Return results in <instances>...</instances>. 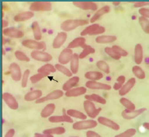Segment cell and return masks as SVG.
Here are the masks:
<instances>
[{"label": "cell", "instance_id": "1", "mask_svg": "<svg viewBox=\"0 0 149 137\" xmlns=\"http://www.w3.org/2000/svg\"><path fill=\"white\" fill-rule=\"evenodd\" d=\"M88 24V21L85 20H68L61 24V29L63 32H70L79 26H83Z\"/></svg>", "mask_w": 149, "mask_h": 137}, {"label": "cell", "instance_id": "2", "mask_svg": "<svg viewBox=\"0 0 149 137\" xmlns=\"http://www.w3.org/2000/svg\"><path fill=\"white\" fill-rule=\"evenodd\" d=\"M105 32V28L98 24L94 23L87 26L86 28L82 30L81 32V36H95V35L102 34Z\"/></svg>", "mask_w": 149, "mask_h": 137}, {"label": "cell", "instance_id": "3", "mask_svg": "<svg viewBox=\"0 0 149 137\" xmlns=\"http://www.w3.org/2000/svg\"><path fill=\"white\" fill-rule=\"evenodd\" d=\"M98 122L94 120H81L79 122H74L72 125V128L75 130H84V129H89L97 127Z\"/></svg>", "mask_w": 149, "mask_h": 137}, {"label": "cell", "instance_id": "4", "mask_svg": "<svg viewBox=\"0 0 149 137\" xmlns=\"http://www.w3.org/2000/svg\"><path fill=\"white\" fill-rule=\"evenodd\" d=\"M22 45L24 47L34 50H45L46 48V44L45 42H39L35 39H25L22 42Z\"/></svg>", "mask_w": 149, "mask_h": 137}, {"label": "cell", "instance_id": "5", "mask_svg": "<svg viewBox=\"0 0 149 137\" xmlns=\"http://www.w3.org/2000/svg\"><path fill=\"white\" fill-rule=\"evenodd\" d=\"M83 106L85 113H87V116L91 118V119H95L99 114V113L102 111L101 108L97 109L95 107V106L92 101L85 100L83 103Z\"/></svg>", "mask_w": 149, "mask_h": 137}, {"label": "cell", "instance_id": "6", "mask_svg": "<svg viewBox=\"0 0 149 137\" xmlns=\"http://www.w3.org/2000/svg\"><path fill=\"white\" fill-rule=\"evenodd\" d=\"M31 12H49L52 9L50 2H34L30 5Z\"/></svg>", "mask_w": 149, "mask_h": 137}, {"label": "cell", "instance_id": "7", "mask_svg": "<svg viewBox=\"0 0 149 137\" xmlns=\"http://www.w3.org/2000/svg\"><path fill=\"white\" fill-rule=\"evenodd\" d=\"M31 57L36 61L43 62H49L52 60V56L51 54L45 52L39 51V50L32 51L31 52Z\"/></svg>", "mask_w": 149, "mask_h": 137}, {"label": "cell", "instance_id": "8", "mask_svg": "<svg viewBox=\"0 0 149 137\" xmlns=\"http://www.w3.org/2000/svg\"><path fill=\"white\" fill-rule=\"evenodd\" d=\"M63 95H65V93L63 92V90H60V89L54 90V91H52V92H49V94H47L45 96L42 97L41 99H39L36 101V104H39V103H45V102H46V101L58 99H60L61 97L63 96Z\"/></svg>", "mask_w": 149, "mask_h": 137}, {"label": "cell", "instance_id": "9", "mask_svg": "<svg viewBox=\"0 0 149 137\" xmlns=\"http://www.w3.org/2000/svg\"><path fill=\"white\" fill-rule=\"evenodd\" d=\"M9 73H10L11 77L15 82H19L22 80V74L21 68L19 65L15 62H13L9 65Z\"/></svg>", "mask_w": 149, "mask_h": 137}, {"label": "cell", "instance_id": "10", "mask_svg": "<svg viewBox=\"0 0 149 137\" xmlns=\"http://www.w3.org/2000/svg\"><path fill=\"white\" fill-rule=\"evenodd\" d=\"M2 33L5 36L14 38V39H20L24 36V32L16 28H13V27L3 29Z\"/></svg>", "mask_w": 149, "mask_h": 137}, {"label": "cell", "instance_id": "11", "mask_svg": "<svg viewBox=\"0 0 149 137\" xmlns=\"http://www.w3.org/2000/svg\"><path fill=\"white\" fill-rule=\"evenodd\" d=\"M85 87L90 89L96 90H111V86L106 83H102L96 81H88L85 83Z\"/></svg>", "mask_w": 149, "mask_h": 137}, {"label": "cell", "instance_id": "12", "mask_svg": "<svg viewBox=\"0 0 149 137\" xmlns=\"http://www.w3.org/2000/svg\"><path fill=\"white\" fill-rule=\"evenodd\" d=\"M74 55L72 50L68 48H65L61 52L59 56H58V62L62 65H65L71 62Z\"/></svg>", "mask_w": 149, "mask_h": 137}, {"label": "cell", "instance_id": "13", "mask_svg": "<svg viewBox=\"0 0 149 137\" xmlns=\"http://www.w3.org/2000/svg\"><path fill=\"white\" fill-rule=\"evenodd\" d=\"M2 99L4 100L8 106L12 109H19V103H18L17 100L15 99V98L13 96V95L9 93V92H4L2 94Z\"/></svg>", "mask_w": 149, "mask_h": 137}, {"label": "cell", "instance_id": "14", "mask_svg": "<svg viewBox=\"0 0 149 137\" xmlns=\"http://www.w3.org/2000/svg\"><path fill=\"white\" fill-rule=\"evenodd\" d=\"M145 111H146V109H145V108H141V109H137V110L135 109V110H133V111L125 109V110H124V111H122V113H121V116H122L125 120H133V119H135V118L138 117L139 116L141 115V114Z\"/></svg>", "mask_w": 149, "mask_h": 137}, {"label": "cell", "instance_id": "15", "mask_svg": "<svg viewBox=\"0 0 149 137\" xmlns=\"http://www.w3.org/2000/svg\"><path fill=\"white\" fill-rule=\"evenodd\" d=\"M73 5L82 10L95 11L98 9L97 4L93 2H79L78 1V2H73Z\"/></svg>", "mask_w": 149, "mask_h": 137}, {"label": "cell", "instance_id": "16", "mask_svg": "<svg viewBox=\"0 0 149 137\" xmlns=\"http://www.w3.org/2000/svg\"><path fill=\"white\" fill-rule=\"evenodd\" d=\"M67 37H68V36H67V33L65 32L62 31V32L58 33V35L52 42V47L54 49H59V48L62 47L63 44L65 43Z\"/></svg>", "mask_w": 149, "mask_h": 137}, {"label": "cell", "instance_id": "17", "mask_svg": "<svg viewBox=\"0 0 149 137\" xmlns=\"http://www.w3.org/2000/svg\"><path fill=\"white\" fill-rule=\"evenodd\" d=\"M98 122L100 123V124L103 125L104 127H109L110 129H112L114 130L117 131L119 130L120 126L118 123H116L115 122L111 120L110 119H108L106 117H104V116H100L98 117Z\"/></svg>", "mask_w": 149, "mask_h": 137}, {"label": "cell", "instance_id": "18", "mask_svg": "<svg viewBox=\"0 0 149 137\" xmlns=\"http://www.w3.org/2000/svg\"><path fill=\"white\" fill-rule=\"evenodd\" d=\"M135 83H136V79H135V78H131V79H128V81L124 84V86L121 87V89L119 90L120 96H124L126 94H128V92L132 89V88L134 87Z\"/></svg>", "mask_w": 149, "mask_h": 137}, {"label": "cell", "instance_id": "19", "mask_svg": "<svg viewBox=\"0 0 149 137\" xmlns=\"http://www.w3.org/2000/svg\"><path fill=\"white\" fill-rule=\"evenodd\" d=\"M86 92H87V88L86 87H83V86H81V87L73 88L72 89L68 90V91L65 92V96L67 97H76L85 94Z\"/></svg>", "mask_w": 149, "mask_h": 137}, {"label": "cell", "instance_id": "20", "mask_svg": "<svg viewBox=\"0 0 149 137\" xmlns=\"http://www.w3.org/2000/svg\"><path fill=\"white\" fill-rule=\"evenodd\" d=\"M42 90L36 89L30 91L28 93H26L25 95V96H24V99L27 102H31V101L38 100V99L42 98Z\"/></svg>", "mask_w": 149, "mask_h": 137}, {"label": "cell", "instance_id": "21", "mask_svg": "<svg viewBox=\"0 0 149 137\" xmlns=\"http://www.w3.org/2000/svg\"><path fill=\"white\" fill-rule=\"evenodd\" d=\"M110 10H111V8H110V6H104L102 7L100 9H98V10L92 15V18H91V20H90V22H91L92 24H94L95 22L99 20L102 15H104V14L109 13V12H110Z\"/></svg>", "mask_w": 149, "mask_h": 137}, {"label": "cell", "instance_id": "22", "mask_svg": "<svg viewBox=\"0 0 149 137\" xmlns=\"http://www.w3.org/2000/svg\"><path fill=\"white\" fill-rule=\"evenodd\" d=\"M49 121L52 123H56V122H69L72 123L73 119H72L71 116L68 115H62V116H50L49 119Z\"/></svg>", "mask_w": 149, "mask_h": 137}, {"label": "cell", "instance_id": "23", "mask_svg": "<svg viewBox=\"0 0 149 137\" xmlns=\"http://www.w3.org/2000/svg\"><path fill=\"white\" fill-rule=\"evenodd\" d=\"M34 13L31 11H27V12H22L14 16V20L15 22H25L27 20H31L32 18L34 17Z\"/></svg>", "mask_w": 149, "mask_h": 137}, {"label": "cell", "instance_id": "24", "mask_svg": "<svg viewBox=\"0 0 149 137\" xmlns=\"http://www.w3.org/2000/svg\"><path fill=\"white\" fill-rule=\"evenodd\" d=\"M134 62L137 66L140 65L143 61V47L141 44H137L134 46Z\"/></svg>", "mask_w": 149, "mask_h": 137}, {"label": "cell", "instance_id": "25", "mask_svg": "<svg viewBox=\"0 0 149 137\" xmlns=\"http://www.w3.org/2000/svg\"><path fill=\"white\" fill-rule=\"evenodd\" d=\"M79 82V76H72V77H71L70 79H68V81H66L65 82V84L62 86V90L63 91H68V90L72 89L74 87V86H76L77 84Z\"/></svg>", "mask_w": 149, "mask_h": 137}, {"label": "cell", "instance_id": "26", "mask_svg": "<svg viewBox=\"0 0 149 137\" xmlns=\"http://www.w3.org/2000/svg\"><path fill=\"white\" fill-rule=\"evenodd\" d=\"M86 39L84 38L83 36L77 37L74 39H73L71 43L68 45V49H74V48H78V47H83L84 45L86 44Z\"/></svg>", "mask_w": 149, "mask_h": 137}, {"label": "cell", "instance_id": "27", "mask_svg": "<svg viewBox=\"0 0 149 137\" xmlns=\"http://www.w3.org/2000/svg\"><path fill=\"white\" fill-rule=\"evenodd\" d=\"M117 40V37L115 36H109V35H104V36H99L95 39V42L99 44H107V43H114Z\"/></svg>", "mask_w": 149, "mask_h": 137}, {"label": "cell", "instance_id": "28", "mask_svg": "<svg viewBox=\"0 0 149 137\" xmlns=\"http://www.w3.org/2000/svg\"><path fill=\"white\" fill-rule=\"evenodd\" d=\"M103 74L98 71H90L85 74V77L88 81H98L103 78Z\"/></svg>", "mask_w": 149, "mask_h": 137}, {"label": "cell", "instance_id": "29", "mask_svg": "<svg viewBox=\"0 0 149 137\" xmlns=\"http://www.w3.org/2000/svg\"><path fill=\"white\" fill-rule=\"evenodd\" d=\"M79 55L74 54L72 59L70 62V70L72 71V74H76L79 72Z\"/></svg>", "mask_w": 149, "mask_h": 137}, {"label": "cell", "instance_id": "30", "mask_svg": "<svg viewBox=\"0 0 149 137\" xmlns=\"http://www.w3.org/2000/svg\"><path fill=\"white\" fill-rule=\"evenodd\" d=\"M56 109V105L53 103H49L44 107V109L41 112V116L42 118H48L52 116Z\"/></svg>", "mask_w": 149, "mask_h": 137}, {"label": "cell", "instance_id": "31", "mask_svg": "<svg viewBox=\"0 0 149 137\" xmlns=\"http://www.w3.org/2000/svg\"><path fill=\"white\" fill-rule=\"evenodd\" d=\"M32 32H33V36H34L35 40H41L42 38V31H41L40 26H39L38 22L35 21L32 22Z\"/></svg>", "mask_w": 149, "mask_h": 137}, {"label": "cell", "instance_id": "32", "mask_svg": "<svg viewBox=\"0 0 149 137\" xmlns=\"http://www.w3.org/2000/svg\"><path fill=\"white\" fill-rule=\"evenodd\" d=\"M65 133V129L62 127H55V128L48 129H45L43 131L44 134L46 135H62Z\"/></svg>", "mask_w": 149, "mask_h": 137}, {"label": "cell", "instance_id": "33", "mask_svg": "<svg viewBox=\"0 0 149 137\" xmlns=\"http://www.w3.org/2000/svg\"><path fill=\"white\" fill-rule=\"evenodd\" d=\"M85 98L86 100L92 101V102H95V103H100V104H102V105L106 104V99L97 94L85 95Z\"/></svg>", "mask_w": 149, "mask_h": 137}, {"label": "cell", "instance_id": "34", "mask_svg": "<svg viewBox=\"0 0 149 137\" xmlns=\"http://www.w3.org/2000/svg\"><path fill=\"white\" fill-rule=\"evenodd\" d=\"M67 115H68L71 117L76 118L81 120H85L87 119V115L84 114L83 113L79 111V110H75V109H68L66 111Z\"/></svg>", "mask_w": 149, "mask_h": 137}, {"label": "cell", "instance_id": "35", "mask_svg": "<svg viewBox=\"0 0 149 137\" xmlns=\"http://www.w3.org/2000/svg\"><path fill=\"white\" fill-rule=\"evenodd\" d=\"M83 50L81 51V52L79 54V59H83L85 57H87L88 56H89L91 54H94L95 52V49L92 47L91 45H88L87 44H85L82 47Z\"/></svg>", "mask_w": 149, "mask_h": 137}, {"label": "cell", "instance_id": "36", "mask_svg": "<svg viewBox=\"0 0 149 137\" xmlns=\"http://www.w3.org/2000/svg\"><path fill=\"white\" fill-rule=\"evenodd\" d=\"M56 67L54 66L53 65L49 64V63L44 65L38 69V73H49V74H50V73H56Z\"/></svg>", "mask_w": 149, "mask_h": 137}, {"label": "cell", "instance_id": "37", "mask_svg": "<svg viewBox=\"0 0 149 137\" xmlns=\"http://www.w3.org/2000/svg\"><path fill=\"white\" fill-rule=\"evenodd\" d=\"M120 103L128 110H131V111L135 110V105L132 103V101H130L128 99L125 98V97H122V98L120 99Z\"/></svg>", "mask_w": 149, "mask_h": 137}, {"label": "cell", "instance_id": "38", "mask_svg": "<svg viewBox=\"0 0 149 137\" xmlns=\"http://www.w3.org/2000/svg\"><path fill=\"white\" fill-rule=\"evenodd\" d=\"M55 67H56V70L60 72V73H62V74H64L65 75L68 76V77H72V75H73L72 73V71H71L70 69H68V68H66L64 65L60 64V63H57V64H56Z\"/></svg>", "mask_w": 149, "mask_h": 137}, {"label": "cell", "instance_id": "39", "mask_svg": "<svg viewBox=\"0 0 149 137\" xmlns=\"http://www.w3.org/2000/svg\"><path fill=\"white\" fill-rule=\"evenodd\" d=\"M132 73L138 79H144L145 78V73L143 70L142 68H141L139 66H134L132 67Z\"/></svg>", "mask_w": 149, "mask_h": 137}, {"label": "cell", "instance_id": "40", "mask_svg": "<svg viewBox=\"0 0 149 137\" xmlns=\"http://www.w3.org/2000/svg\"><path fill=\"white\" fill-rule=\"evenodd\" d=\"M139 22L143 31L146 34H149V20L143 16H140L139 18Z\"/></svg>", "mask_w": 149, "mask_h": 137}, {"label": "cell", "instance_id": "41", "mask_svg": "<svg viewBox=\"0 0 149 137\" xmlns=\"http://www.w3.org/2000/svg\"><path fill=\"white\" fill-rule=\"evenodd\" d=\"M96 66H97L98 69L103 71L106 74L110 73V67H109V64L105 61H104V60H99V61H98L97 63H96Z\"/></svg>", "mask_w": 149, "mask_h": 137}, {"label": "cell", "instance_id": "42", "mask_svg": "<svg viewBox=\"0 0 149 137\" xmlns=\"http://www.w3.org/2000/svg\"><path fill=\"white\" fill-rule=\"evenodd\" d=\"M125 83V75H120L116 79V82L113 86V89L115 90H118L119 91Z\"/></svg>", "mask_w": 149, "mask_h": 137}, {"label": "cell", "instance_id": "43", "mask_svg": "<svg viewBox=\"0 0 149 137\" xmlns=\"http://www.w3.org/2000/svg\"><path fill=\"white\" fill-rule=\"evenodd\" d=\"M49 74V73H38L37 74H35V75H32L31 77H30V81L32 82V84H36L37 83L38 81H40L43 78L46 77L48 76Z\"/></svg>", "mask_w": 149, "mask_h": 137}, {"label": "cell", "instance_id": "44", "mask_svg": "<svg viewBox=\"0 0 149 137\" xmlns=\"http://www.w3.org/2000/svg\"><path fill=\"white\" fill-rule=\"evenodd\" d=\"M15 56L18 60L22 61V62H29L30 61L29 57L26 53H24L22 51H19V50L15 51Z\"/></svg>", "mask_w": 149, "mask_h": 137}, {"label": "cell", "instance_id": "45", "mask_svg": "<svg viewBox=\"0 0 149 137\" xmlns=\"http://www.w3.org/2000/svg\"><path fill=\"white\" fill-rule=\"evenodd\" d=\"M112 49L115 51V52L116 54H118V56H121V57H125V56H127L128 55V52L126 51V50H125L124 49H122L121 47H120V46H118V45H113L112 47Z\"/></svg>", "mask_w": 149, "mask_h": 137}, {"label": "cell", "instance_id": "46", "mask_svg": "<svg viewBox=\"0 0 149 137\" xmlns=\"http://www.w3.org/2000/svg\"><path fill=\"white\" fill-rule=\"evenodd\" d=\"M30 75V70L29 69H26L25 70V72L22 74V80H21V85L22 87V88H26L27 85H28V80H29V77Z\"/></svg>", "mask_w": 149, "mask_h": 137}, {"label": "cell", "instance_id": "47", "mask_svg": "<svg viewBox=\"0 0 149 137\" xmlns=\"http://www.w3.org/2000/svg\"><path fill=\"white\" fill-rule=\"evenodd\" d=\"M136 134V129H128L124 133H121L118 135H116L115 137H132Z\"/></svg>", "mask_w": 149, "mask_h": 137}, {"label": "cell", "instance_id": "48", "mask_svg": "<svg viewBox=\"0 0 149 137\" xmlns=\"http://www.w3.org/2000/svg\"><path fill=\"white\" fill-rule=\"evenodd\" d=\"M104 52L105 53L109 56L111 58H112L113 59L115 60H119L121 59V56H119L118 54H116L115 52V51L113 50L111 47H105L104 48Z\"/></svg>", "mask_w": 149, "mask_h": 137}, {"label": "cell", "instance_id": "49", "mask_svg": "<svg viewBox=\"0 0 149 137\" xmlns=\"http://www.w3.org/2000/svg\"><path fill=\"white\" fill-rule=\"evenodd\" d=\"M139 13L141 15V16L146 18L148 20L149 19V9H147V8H141V9H139Z\"/></svg>", "mask_w": 149, "mask_h": 137}, {"label": "cell", "instance_id": "50", "mask_svg": "<svg viewBox=\"0 0 149 137\" xmlns=\"http://www.w3.org/2000/svg\"><path fill=\"white\" fill-rule=\"evenodd\" d=\"M149 6V2H137L134 4V8H144V6Z\"/></svg>", "mask_w": 149, "mask_h": 137}, {"label": "cell", "instance_id": "51", "mask_svg": "<svg viewBox=\"0 0 149 137\" xmlns=\"http://www.w3.org/2000/svg\"><path fill=\"white\" fill-rule=\"evenodd\" d=\"M86 136L87 137H102L98 133L94 132V131H88L86 133Z\"/></svg>", "mask_w": 149, "mask_h": 137}, {"label": "cell", "instance_id": "52", "mask_svg": "<svg viewBox=\"0 0 149 137\" xmlns=\"http://www.w3.org/2000/svg\"><path fill=\"white\" fill-rule=\"evenodd\" d=\"M15 134V130L14 129H10L8 132L6 133V134L5 135L4 137H13Z\"/></svg>", "mask_w": 149, "mask_h": 137}, {"label": "cell", "instance_id": "53", "mask_svg": "<svg viewBox=\"0 0 149 137\" xmlns=\"http://www.w3.org/2000/svg\"><path fill=\"white\" fill-rule=\"evenodd\" d=\"M34 137H53L52 135H46V134H41V133H35Z\"/></svg>", "mask_w": 149, "mask_h": 137}, {"label": "cell", "instance_id": "54", "mask_svg": "<svg viewBox=\"0 0 149 137\" xmlns=\"http://www.w3.org/2000/svg\"><path fill=\"white\" fill-rule=\"evenodd\" d=\"M8 26H9V22L6 20H2V27L6 29V27H7Z\"/></svg>", "mask_w": 149, "mask_h": 137}, {"label": "cell", "instance_id": "55", "mask_svg": "<svg viewBox=\"0 0 149 137\" xmlns=\"http://www.w3.org/2000/svg\"><path fill=\"white\" fill-rule=\"evenodd\" d=\"M143 127H144L145 129L149 131V122H144L143 123Z\"/></svg>", "mask_w": 149, "mask_h": 137}, {"label": "cell", "instance_id": "56", "mask_svg": "<svg viewBox=\"0 0 149 137\" xmlns=\"http://www.w3.org/2000/svg\"><path fill=\"white\" fill-rule=\"evenodd\" d=\"M112 4L114 5V6H119V5L121 4V2H113Z\"/></svg>", "mask_w": 149, "mask_h": 137}, {"label": "cell", "instance_id": "57", "mask_svg": "<svg viewBox=\"0 0 149 137\" xmlns=\"http://www.w3.org/2000/svg\"><path fill=\"white\" fill-rule=\"evenodd\" d=\"M2 40H3V43H2V44H3V45H5V44H6V38H5V37H2Z\"/></svg>", "mask_w": 149, "mask_h": 137}, {"label": "cell", "instance_id": "58", "mask_svg": "<svg viewBox=\"0 0 149 137\" xmlns=\"http://www.w3.org/2000/svg\"><path fill=\"white\" fill-rule=\"evenodd\" d=\"M2 52H3V56H5V54H6V52H5L4 49H2Z\"/></svg>", "mask_w": 149, "mask_h": 137}, {"label": "cell", "instance_id": "59", "mask_svg": "<svg viewBox=\"0 0 149 137\" xmlns=\"http://www.w3.org/2000/svg\"><path fill=\"white\" fill-rule=\"evenodd\" d=\"M71 137H79V136H71Z\"/></svg>", "mask_w": 149, "mask_h": 137}]
</instances>
